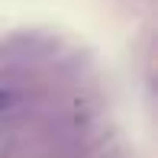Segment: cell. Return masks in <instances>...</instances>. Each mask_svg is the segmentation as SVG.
<instances>
[{
    "label": "cell",
    "instance_id": "cell-1",
    "mask_svg": "<svg viewBox=\"0 0 158 158\" xmlns=\"http://www.w3.org/2000/svg\"><path fill=\"white\" fill-rule=\"evenodd\" d=\"M19 103H23V90L13 87V84H0V116L13 113Z\"/></svg>",
    "mask_w": 158,
    "mask_h": 158
}]
</instances>
